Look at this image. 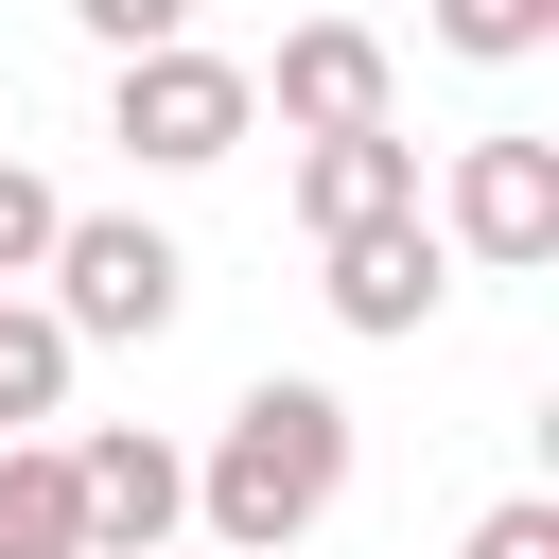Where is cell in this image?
<instances>
[{
  "mask_svg": "<svg viewBox=\"0 0 559 559\" xmlns=\"http://www.w3.org/2000/svg\"><path fill=\"white\" fill-rule=\"evenodd\" d=\"M349 507V402L332 384H245L227 402V437L192 454V524H210V559H280V542H314Z\"/></svg>",
  "mask_w": 559,
  "mask_h": 559,
  "instance_id": "cell-1",
  "label": "cell"
},
{
  "mask_svg": "<svg viewBox=\"0 0 559 559\" xmlns=\"http://www.w3.org/2000/svg\"><path fill=\"white\" fill-rule=\"evenodd\" d=\"M35 280H52V332H70V349H157V332L192 314L175 227H140V210H70Z\"/></svg>",
  "mask_w": 559,
  "mask_h": 559,
  "instance_id": "cell-2",
  "label": "cell"
},
{
  "mask_svg": "<svg viewBox=\"0 0 559 559\" xmlns=\"http://www.w3.org/2000/svg\"><path fill=\"white\" fill-rule=\"evenodd\" d=\"M245 122H262V87H245V52H122V87H105V140L140 157V175H210V157H245Z\"/></svg>",
  "mask_w": 559,
  "mask_h": 559,
  "instance_id": "cell-3",
  "label": "cell"
},
{
  "mask_svg": "<svg viewBox=\"0 0 559 559\" xmlns=\"http://www.w3.org/2000/svg\"><path fill=\"white\" fill-rule=\"evenodd\" d=\"M70 507H87V559H175V524H192V454L140 437V419H105V437H70Z\"/></svg>",
  "mask_w": 559,
  "mask_h": 559,
  "instance_id": "cell-4",
  "label": "cell"
},
{
  "mask_svg": "<svg viewBox=\"0 0 559 559\" xmlns=\"http://www.w3.org/2000/svg\"><path fill=\"white\" fill-rule=\"evenodd\" d=\"M297 140H367V122H402V70H384V35L367 17H297L280 35V70H245Z\"/></svg>",
  "mask_w": 559,
  "mask_h": 559,
  "instance_id": "cell-5",
  "label": "cell"
},
{
  "mask_svg": "<svg viewBox=\"0 0 559 559\" xmlns=\"http://www.w3.org/2000/svg\"><path fill=\"white\" fill-rule=\"evenodd\" d=\"M437 245H472V262H559V140H472L454 157V210H437Z\"/></svg>",
  "mask_w": 559,
  "mask_h": 559,
  "instance_id": "cell-6",
  "label": "cell"
},
{
  "mask_svg": "<svg viewBox=\"0 0 559 559\" xmlns=\"http://www.w3.org/2000/svg\"><path fill=\"white\" fill-rule=\"evenodd\" d=\"M437 297H454V245H437L419 210H402V227H349V245H332V314H349L367 349H402V332H419Z\"/></svg>",
  "mask_w": 559,
  "mask_h": 559,
  "instance_id": "cell-7",
  "label": "cell"
},
{
  "mask_svg": "<svg viewBox=\"0 0 559 559\" xmlns=\"http://www.w3.org/2000/svg\"><path fill=\"white\" fill-rule=\"evenodd\" d=\"M402 210H419V140H402V122H367V140H297V227H314V245L402 227Z\"/></svg>",
  "mask_w": 559,
  "mask_h": 559,
  "instance_id": "cell-8",
  "label": "cell"
},
{
  "mask_svg": "<svg viewBox=\"0 0 559 559\" xmlns=\"http://www.w3.org/2000/svg\"><path fill=\"white\" fill-rule=\"evenodd\" d=\"M0 559H87V507H70V437H0Z\"/></svg>",
  "mask_w": 559,
  "mask_h": 559,
  "instance_id": "cell-9",
  "label": "cell"
},
{
  "mask_svg": "<svg viewBox=\"0 0 559 559\" xmlns=\"http://www.w3.org/2000/svg\"><path fill=\"white\" fill-rule=\"evenodd\" d=\"M35 419H70V332L35 297H0V437H35Z\"/></svg>",
  "mask_w": 559,
  "mask_h": 559,
  "instance_id": "cell-10",
  "label": "cell"
},
{
  "mask_svg": "<svg viewBox=\"0 0 559 559\" xmlns=\"http://www.w3.org/2000/svg\"><path fill=\"white\" fill-rule=\"evenodd\" d=\"M559 35V0H437V52H472V70H524Z\"/></svg>",
  "mask_w": 559,
  "mask_h": 559,
  "instance_id": "cell-11",
  "label": "cell"
},
{
  "mask_svg": "<svg viewBox=\"0 0 559 559\" xmlns=\"http://www.w3.org/2000/svg\"><path fill=\"white\" fill-rule=\"evenodd\" d=\"M52 227H70V192H52L35 157H0V297H17L35 262H52Z\"/></svg>",
  "mask_w": 559,
  "mask_h": 559,
  "instance_id": "cell-12",
  "label": "cell"
},
{
  "mask_svg": "<svg viewBox=\"0 0 559 559\" xmlns=\"http://www.w3.org/2000/svg\"><path fill=\"white\" fill-rule=\"evenodd\" d=\"M454 559H559V507H542V489H507V507H472V542H454Z\"/></svg>",
  "mask_w": 559,
  "mask_h": 559,
  "instance_id": "cell-13",
  "label": "cell"
},
{
  "mask_svg": "<svg viewBox=\"0 0 559 559\" xmlns=\"http://www.w3.org/2000/svg\"><path fill=\"white\" fill-rule=\"evenodd\" d=\"M70 17H87L105 52H175V35H192V0H70Z\"/></svg>",
  "mask_w": 559,
  "mask_h": 559,
  "instance_id": "cell-14",
  "label": "cell"
}]
</instances>
